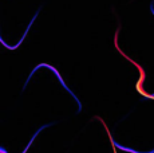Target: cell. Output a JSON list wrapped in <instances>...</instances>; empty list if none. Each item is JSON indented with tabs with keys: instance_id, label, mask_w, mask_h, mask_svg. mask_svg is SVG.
I'll return each mask as SVG.
<instances>
[{
	"instance_id": "1",
	"label": "cell",
	"mask_w": 154,
	"mask_h": 153,
	"mask_svg": "<svg viewBox=\"0 0 154 153\" xmlns=\"http://www.w3.org/2000/svg\"><path fill=\"white\" fill-rule=\"evenodd\" d=\"M112 144H114V146H117V148L122 149V151H126V152H130V153H141V152H137V151H134V149H130V148H125V146H121L119 144L114 142V141H112ZM146 153H154V149H153L152 152H146Z\"/></svg>"
}]
</instances>
